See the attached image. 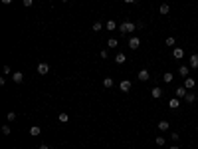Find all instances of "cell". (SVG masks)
<instances>
[{
	"mask_svg": "<svg viewBox=\"0 0 198 149\" xmlns=\"http://www.w3.org/2000/svg\"><path fill=\"white\" fill-rule=\"evenodd\" d=\"M22 4H24V6H26V8H30V6H32V4H34V0H22Z\"/></svg>",
	"mask_w": 198,
	"mask_h": 149,
	"instance_id": "obj_29",
	"label": "cell"
},
{
	"mask_svg": "<svg viewBox=\"0 0 198 149\" xmlns=\"http://www.w3.org/2000/svg\"><path fill=\"white\" fill-rule=\"evenodd\" d=\"M169 127H170V125H169V121H166V119L159 121V129H160V131H166V129H169Z\"/></svg>",
	"mask_w": 198,
	"mask_h": 149,
	"instance_id": "obj_19",
	"label": "cell"
},
{
	"mask_svg": "<svg viewBox=\"0 0 198 149\" xmlns=\"http://www.w3.org/2000/svg\"><path fill=\"white\" fill-rule=\"evenodd\" d=\"M172 58H175V60H182L184 58V50L182 48H175V50H172Z\"/></svg>",
	"mask_w": 198,
	"mask_h": 149,
	"instance_id": "obj_7",
	"label": "cell"
},
{
	"mask_svg": "<svg viewBox=\"0 0 198 149\" xmlns=\"http://www.w3.org/2000/svg\"><path fill=\"white\" fill-rule=\"evenodd\" d=\"M40 133H42V127H40V125H32V127H30V135H32V137H38Z\"/></svg>",
	"mask_w": 198,
	"mask_h": 149,
	"instance_id": "obj_10",
	"label": "cell"
},
{
	"mask_svg": "<svg viewBox=\"0 0 198 149\" xmlns=\"http://www.w3.org/2000/svg\"><path fill=\"white\" fill-rule=\"evenodd\" d=\"M186 94H188V91H186V87H184V86H180V87H176V90H175V97H178V100L186 97Z\"/></svg>",
	"mask_w": 198,
	"mask_h": 149,
	"instance_id": "obj_5",
	"label": "cell"
},
{
	"mask_svg": "<svg viewBox=\"0 0 198 149\" xmlns=\"http://www.w3.org/2000/svg\"><path fill=\"white\" fill-rule=\"evenodd\" d=\"M117 24H115V20H107V30H115Z\"/></svg>",
	"mask_w": 198,
	"mask_h": 149,
	"instance_id": "obj_25",
	"label": "cell"
},
{
	"mask_svg": "<svg viewBox=\"0 0 198 149\" xmlns=\"http://www.w3.org/2000/svg\"><path fill=\"white\" fill-rule=\"evenodd\" d=\"M113 78H105V80H103V87H107V90H109V87H113Z\"/></svg>",
	"mask_w": 198,
	"mask_h": 149,
	"instance_id": "obj_20",
	"label": "cell"
},
{
	"mask_svg": "<svg viewBox=\"0 0 198 149\" xmlns=\"http://www.w3.org/2000/svg\"><path fill=\"white\" fill-rule=\"evenodd\" d=\"M6 119H8V121H14V119H16V113H14V111H8V116H6Z\"/></svg>",
	"mask_w": 198,
	"mask_h": 149,
	"instance_id": "obj_27",
	"label": "cell"
},
{
	"mask_svg": "<svg viewBox=\"0 0 198 149\" xmlns=\"http://www.w3.org/2000/svg\"><path fill=\"white\" fill-rule=\"evenodd\" d=\"M188 64H190V68H198V54H192V56H190Z\"/></svg>",
	"mask_w": 198,
	"mask_h": 149,
	"instance_id": "obj_14",
	"label": "cell"
},
{
	"mask_svg": "<svg viewBox=\"0 0 198 149\" xmlns=\"http://www.w3.org/2000/svg\"><path fill=\"white\" fill-rule=\"evenodd\" d=\"M196 131H198V125H196Z\"/></svg>",
	"mask_w": 198,
	"mask_h": 149,
	"instance_id": "obj_35",
	"label": "cell"
},
{
	"mask_svg": "<svg viewBox=\"0 0 198 149\" xmlns=\"http://www.w3.org/2000/svg\"><path fill=\"white\" fill-rule=\"evenodd\" d=\"M149 78H151V74H149V70H145V68H143L141 72H139V80H141V82H147Z\"/></svg>",
	"mask_w": 198,
	"mask_h": 149,
	"instance_id": "obj_11",
	"label": "cell"
},
{
	"mask_svg": "<svg viewBox=\"0 0 198 149\" xmlns=\"http://www.w3.org/2000/svg\"><path fill=\"white\" fill-rule=\"evenodd\" d=\"M60 121L61 123H67V121H70V116H67V113H60Z\"/></svg>",
	"mask_w": 198,
	"mask_h": 149,
	"instance_id": "obj_26",
	"label": "cell"
},
{
	"mask_svg": "<svg viewBox=\"0 0 198 149\" xmlns=\"http://www.w3.org/2000/svg\"><path fill=\"white\" fill-rule=\"evenodd\" d=\"M155 143L159 145V147H162V145L166 143V139H165V137H162V135H159V137H155Z\"/></svg>",
	"mask_w": 198,
	"mask_h": 149,
	"instance_id": "obj_22",
	"label": "cell"
},
{
	"mask_svg": "<svg viewBox=\"0 0 198 149\" xmlns=\"http://www.w3.org/2000/svg\"><path fill=\"white\" fill-rule=\"evenodd\" d=\"M38 149H50V147H48V145H46V143H42V145H40V147H38Z\"/></svg>",
	"mask_w": 198,
	"mask_h": 149,
	"instance_id": "obj_30",
	"label": "cell"
},
{
	"mask_svg": "<svg viewBox=\"0 0 198 149\" xmlns=\"http://www.w3.org/2000/svg\"><path fill=\"white\" fill-rule=\"evenodd\" d=\"M151 96H153V100H159V97L162 96V90H160V87H153V90H151Z\"/></svg>",
	"mask_w": 198,
	"mask_h": 149,
	"instance_id": "obj_15",
	"label": "cell"
},
{
	"mask_svg": "<svg viewBox=\"0 0 198 149\" xmlns=\"http://www.w3.org/2000/svg\"><path fill=\"white\" fill-rule=\"evenodd\" d=\"M107 46H109V48H117V46H119L117 38H111V40H107Z\"/></svg>",
	"mask_w": 198,
	"mask_h": 149,
	"instance_id": "obj_23",
	"label": "cell"
},
{
	"mask_svg": "<svg viewBox=\"0 0 198 149\" xmlns=\"http://www.w3.org/2000/svg\"><path fill=\"white\" fill-rule=\"evenodd\" d=\"M36 70H38V74H40V76H46V74H50V64H46V62H40Z\"/></svg>",
	"mask_w": 198,
	"mask_h": 149,
	"instance_id": "obj_2",
	"label": "cell"
},
{
	"mask_svg": "<svg viewBox=\"0 0 198 149\" xmlns=\"http://www.w3.org/2000/svg\"><path fill=\"white\" fill-rule=\"evenodd\" d=\"M178 106H180L178 97H170V100H169V107H170V109H178Z\"/></svg>",
	"mask_w": 198,
	"mask_h": 149,
	"instance_id": "obj_8",
	"label": "cell"
},
{
	"mask_svg": "<svg viewBox=\"0 0 198 149\" xmlns=\"http://www.w3.org/2000/svg\"><path fill=\"white\" fill-rule=\"evenodd\" d=\"M2 133H4V135H10V125H2Z\"/></svg>",
	"mask_w": 198,
	"mask_h": 149,
	"instance_id": "obj_28",
	"label": "cell"
},
{
	"mask_svg": "<svg viewBox=\"0 0 198 149\" xmlns=\"http://www.w3.org/2000/svg\"><path fill=\"white\" fill-rule=\"evenodd\" d=\"M119 30H121V34H133L137 30V24H133V22H123V24L119 26Z\"/></svg>",
	"mask_w": 198,
	"mask_h": 149,
	"instance_id": "obj_1",
	"label": "cell"
},
{
	"mask_svg": "<svg viewBox=\"0 0 198 149\" xmlns=\"http://www.w3.org/2000/svg\"><path fill=\"white\" fill-rule=\"evenodd\" d=\"M91 30H93V32H99V30H103V24H101V22H93Z\"/></svg>",
	"mask_w": 198,
	"mask_h": 149,
	"instance_id": "obj_24",
	"label": "cell"
},
{
	"mask_svg": "<svg viewBox=\"0 0 198 149\" xmlns=\"http://www.w3.org/2000/svg\"><path fill=\"white\" fill-rule=\"evenodd\" d=\"M184 100L188 101V103H194V101H196V94H192V91H188V94H186V97H184Z\"/></svg>",
	"mask_w": 198,
	"mask_h": 149,
	"instance_id": "obj_18",
	"label": "cell"
},
{
	"mask_svg": "<svg viewBox=\"0 0 198 149\" xmlns=\"http://www.w3.org/2000/svg\"><path fill=\"white\" fill-rule=\"evenodd\" d=\"M125 62H127V56L119 52L117 56H115V64H119V66H121V64H125Z\"/></svg>",
	"mask_w": 198,
	"mask_h": 149,
	"instance_id": "obj_13",
	"label": "cell"
},
{
	"mask_svg": "<svg viewBox=\"0 0 198 149\" xmlns=\"http://www.w3.org/2000/svg\"><path fill=\"white\" fill-rule=\"evenodd\" d=\"M178 74H180L182 78H188V74H190L188 66H180V68H178Z\"/></svg>",
	"mask_w": 198,
	"mask_h": 149,
	"instance_id": "obj_16",
	"label": "cell"
},
{
	"mask_svg": "<svg viewBox=\"0 0 198 149\" xmlns=\"http://www.w3.org/2000/svg\"><path fill=\"white\" fill-rule=\"evenodd\" d=\"M12 80H14L16 84H22L24 82V74L22 72H14V74H12Z\"/></svg>",
	"mask_w": 198,
	"mask_h": 149,
	"instance_id": "obj_12",
	"label": "cell"
},
{
	"mask_svg": "<svg viewBox=\"0 0 198 149\" xmlns=\"http://www.w3.org/2000/svg\"><path fill=\"white\" fill-rule=\"evenodd\" d=\"M170 149H180V147H176V145H172V147H170Z\"/></svg>",
	"mask_w": 198,
	"mask_h": 149,
	"instance_id": "obj_33",
	"label": "cell"
},
{
	"mask_svg": "<svg viewBox=\"0 0 198 149\" xmlns=\"http://www.w3.org/2000/svg\"><path fill=\"white\" fill-rule=\"evenodd\" d=\"M2 2H4V4H12V0H2Z\"/></svg>",
	"mask_w": 198,
	"mask_h": 149,
	"instance_id": "obj_31",
	"label": "cell"
},
{
	"mask_svg": "<svg viewBox=\"0 0 198 149\" xmlns=\"http://www.w3.org/2000/svg\"><path fill=\"white\" fill-rule=\"evenodd\" d=\"M169 12H170V6H169V4H166V2H162V4H160V6H159V14H162V16H166V14H169Z\"/></svg>",
	"mask_w": 198,
	"mask_h": 149,
	"instance_id": "obj_9",
	"label": "cell"
},
{
	"mask_svg": "<svg viewBox=\"0 0 198 149\" xmlns=\"http://www.w3.org/2000/svg\"><path fill=\"white\" fill-rule=\"evenodd\" d=\"M48 2H54V0H48Z\"/></svg>",
	"mask_w": 198,
	"mask_h": 149,
	"instance_id": "obj_34",
	"label": "cell"
},
{
	"mask_svg": "<svg viewBox=\"0 0 198 149\" xmlns=\"http://www.w3.org/2000/svg\"><path fill=\"white\" fill-rule=\"evenodd\" d=\"M165 44H166V46H169V48H175V44H176V40H175V38H172V36H169V38H166V40H165Z\"/></svg>",
	"mask_w": 198,
	"mask_h": 149,
	"instance_id": "obj_21",
	"label": "cell"
},
{
	"mask_svg": "<svg viewBox=\"0 0 198 149\" xmlns=\"http://www.w3.org/2000/svg\"><path fill=\"white\" fill-rule=\"evenodd\" d=\"M139 46H141V40H139L137 36H133V38L129 40V48H131V50H139Z\"/></svg>",
	"mask_w": 198,
	"mask_h": 149,
	"instance_id": "obj_6",
	"label": "cell"
},
{
	"mask_svg": "<svg viewBox=\"0 0 198 149\" xmlns=\"http://www.w3.org/2000/svg\"><path fill=\"white\" fill-rule=\"evenodd\" d=\"M131 86H133V84L129 82V80H121V84H119V90H121L123 94H127V91H131Z\"/></svg>",
	"mask_w": 198,
	"mask_h": 149,
	"instance_id": "obj_3",
	"label": "cell"
},
{
	"mask_svg": "<svg viewBox=\"0 0 198 149\" xmlns=\"http://www.w3.org/2000/svg\"><path fill=\"white\" fill-rule=\"evenodd\" d=\"M123 2H127V4H133V2H135V0H123Z\"/></svg>",
	"mask_w": 198,
	"mask_h": 149,
	"instance_id": "obj_32",
	"label": "cell"
},
{
	"mask_svg": "<svg viewBox=\"0 0 198 149\" xmlns=\"http://www.w3.org/2000/svg\"><path fill=\"white\" fill-rule=\"evenodd\" d=\"M184 87H186V90H194V87H196V80H194V78H184Z\"/></svg>",
	"mask_w": 198,
	"mask_h": 149,
	"instance_id": "obj_4",
	"label": "cell"
},
{
	"mask_svg": "<svg viewBox=\"0 0 198 149\" xmlns=\"http://www.w3.org/2000/svg\"><path fill=\"white\" fill-rule=\"evenodd\" d=\"M172 80H175V76H172V74H170V72L162 74V82H165V84H170V82H172Z\"/></svg>",
	"mask_w": 198,
	"mask_h": 149,
	"instance_id": "obj_17",
	"label": "cell"
}]
</instances>
